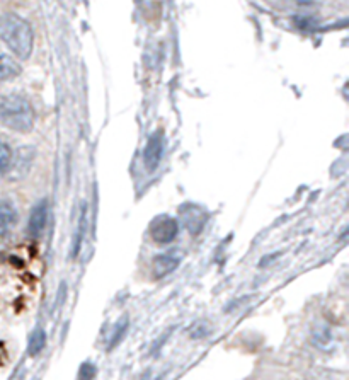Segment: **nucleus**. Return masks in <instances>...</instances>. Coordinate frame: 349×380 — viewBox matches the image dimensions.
<instances>
[{
    "label": "nucleus",
    "instance_id": "obj_1",
    "mask_svg": "<svg viewBox=\"0 0 349 380\" xmlns=\"http://www.w3.org/2000/svg\"><path fill=\"white\" fill-rule=\"evenodd\" d=\"M0 40L23 60L29 58L35 47V33L31 24L14 12L0 16Z\"/></svg>",
    "mask_w": 349,
    "mask_h": 380
},
{
    "label": "nucleus",
    "instance_id": "obj_2",
    "mask_svg": "<svg viewBox=\"0 0 349 380\" xmlns=\"http://www.w3.org/2000/svg\"><path fill=\"white\" fill-rule=\"evenodd\" d=\"M35 110L29 99L21 94H11L0 99V123L19 133H28L35 127Z\"/></svg>",
    "mask_w": 349,
    "mask_h": 380
},
{
    "label": "nucleus",
    "instance_id": "obj_3",
    "mask_svg": "<svg viewBox=\"0 0 349 380\" xmlns=\"http://www.w3.org/2000/svg\"><path fill=\"white\" fill-rule=\"evenodd\" d=\"M179 224L169 215H161L150 224V236L157 244H171L178 237Z\"/></svg>",
    "mask_w": 349,
    "mask_h": 380
},
{
    "label": "nucleus",
    "instance_id": "obj_4",
    "mask_svg": "<svg viewBox=\"0 0 349 380\" xmlns=\"http://www.w3.org/2000/svg\"><path fill=\"white\" fill-rule=\"evenodd\" d=\"M164 149H166V142H164L162 130L154 132L144 149V166L149 173H154V171L161 166Z\"/></svg>",
    "mask_w": 349,
    "mask_h": 380
},
{
    "label": "nucleus",
    "instance_id": "obj_5",
    "mask_svg": "<svg viewBox=\"0 0 349 380\" xmlns=\"http://www.w3.org/2000/svg\"><path fill=\"white\" fill-rule=\"evenodd\" d=\"M181 254L178 251H167V253L159 254L154 260V275L155 278H166L171 273H174L181 265Z\"/></svg>",
    "mask_w": 349,
    "mask_h": 380
},
{
    "label": "nucleus",
    "instance_id": "obj_6",
    "mask_svg": "<svg viewBox=\"0 0 349 380\" xmlns=\"http://www.w3.org/2000/svg\"><path fill=\"white\" fill-rule=\"evenodd\" d=\"M46 224H48V202L46 200H41L35 205L33 208L31 217H29V224H28V232L31 236H40L41 232L45 231Z\"/></svg>",
    "mask_w": 349,
    "mask_h": 380
},
{
    "label": "nucleus",
    "instance_id": "obj_7",
    "mask_svg": "<svg viewBox=\"0 0 349 380\" xmlns=\"http://www.w3.org/2000/svg\"><path fill=\"white\" fill-rule=\"evenodd\" d=\"M18 224V212L9 202H0V237L9 236Z\"/></svg>",
    "mask_w": 349,
    "mask_h": 380
},
{
    "label": "nucleus",
    "instance_id": "obj_8",
    "mask_svg": "<svg viewBox=\"0 0 349 380\" xmlns=\"http://www.w3.org/2000/svg\"><path fill=\"white\" fill-rule=\"evenodd\" d=\"M205 220H206V215L200 210V208L189 207L186 210V219H184V225H186V227L189 229V232H191L193 236H196V234H200L201 229H203Z\"/></svg>",
    "mask_w": 349,
    "mask_h": 380
},
{
    "label": "nucleus",
    "instance_id": "obj_9",
    "mask_svg": "<svg viewBox=\"0 0 349 380\" xmlns=\"http://www.w3.org/2000/svg\"><path fill=\"white\" fill-rule=\"evenodd\" d=\"M21 72L19 65L9 55L0 50V82L2 81H11V79L18 77Z\"/></svg>",
    "mask_w": 349,
    "mask_h": 380
},
{
    "label": "nucleus",
    "instance_id": "obj_10",
    "mask_svg": "<svg viewBox=\"0 0 349 380\" xmlns=\"http://www.w3.org/2000/svg\"><path fill=\"white\" fill-rule=\"evenodd\" d=\"M86 227H87V207L84 205L81 215H79V227H77V231H75V237H74V251H72L74 258H77L79 251H81L84 234H86Z\"/></svg>",
    "mask_w": 349,
    "mask_h": 380
},
{
    "label": "nucleus",
    "instance_id": "obj_11",
    "mask_svg": "<svg viewBox=\"0 0 349 380\" xmlns=\"http://www.w3.org/2000/svg\"><path fill=\"white\" fill-rule=\"evenodd\" d=\"M46 346V333L43 328H36V331L33 333L31 340H29V346H28V352L31 357H38L41 352L45 350Z\"/></svg>",
    "mask_w": 349,
    "mask_h": 380
},
{
    "label": "nucleus",
    "instance_id": "obj_12",
    "mask_svg": "<svg viewBox=\"0 0 349 380\" xmlns=\"http://www.w3.org/2000/svg\"><path fill=\"white\" fill-rule=\"evenodd\" d=\"M128 317L123 316L120 321H118L115 331H113V336H111V343H109V350H113L115 346H118L121 343V340L125 338L126 331H128Z\"/></svg>",
    "mask_w": 349,
    "mask_h": 380
},
{
    "label": "nucleus",
    "instance_id": "obj_13",
    "mask_svg": "<svg viewBox=\"0 0 349 380\" xmlns=\"http://www.w3.org/2000/svg\"><path fill=\"white\" fill-rule=\"evenodd\" d=\"M12 166V149L0 140V174L7 173Z\"/></svg>",
    "mask_w": 349,
    "mask_h": 380
},
{
    "label": "nucleus",
    "instance_id": "obj_14",
    "mask_svg": "<svg viewBox=\"0 0 349 380\" xmlns=\"http://www.w3.org/2000/svg\"><path fill=\"white\" fill-rule=\"evenodd\" d=\"M96 375H98V369H96L94 363L84 362L81 369H79L77 380H94Z\"/></svg>",
    "mask_w": 349,
    "mask_h": 380
},
{
    "label": "nucleus",
    "instance_id": "obj_15",
    "mask_svg": "<svg viewBox=\"0 0 349 380\" xmlns=\"http://www.w3.org/2000/svg\"><path fill=\"white\" fill-rule=\"evenodd\" d=\"M332 341V334H331V329L329 328H319L317 331H315L314 334V343L317 346H321V348H324L326 345H329Z\"/></svg>",
    "mask_w": 349,
    "mask_h": 380
}]
</instances>
